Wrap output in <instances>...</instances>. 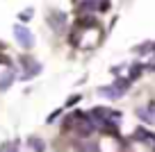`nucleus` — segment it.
Masks as SVG:
<instances>
[{
  "label": "nucleus",
  "instance_id": "7ed1b4c3",
  "mask_svg": "<svg viewBox=\"0 0 155 152\" xmlns=\"http://www.w3.org/2000/svg\"><path fill=\"white\" fill-rule=\"evenodd\" d=\"M21 64L28 68V71L23 73V77H21V80H30V77H34L37 73H41V64H37L34 59H30V57H21Z\"/></svg>",
  "mask_w": 155,
  "mask_h": 152
},
{
  "label": "nucleus",
  "instance_id": "f257e3e1",
  "mask_svg": "<svg viewBox=\"0 0 155 152\" xmlns=\"http://www.w3.org/2000/svg\"><path fill=\"white\" fill-rule=\"evenodd\" d=\"M130 84H132L130 77H121V80H114V84H112V86H101L98 93L105 95L107 100H119V98H123V93L128 91V86H130Z\"/></svg>",
  "mask_w": 155,
  "mask_h": 152
},
{
  "label": "nucleus",
  "instance_id": "1a4fd4ad",
  "mask_svg": "<svg viewBox=\"0 0 155 152\" xmlns=\"http://www.w3.org/2000/svg\"><path fill=\"white\" fill-rule=\"evenodd\" d=\"M137 116H139L144 123H150V125H155V114L153 111H148V109H137Z\"/></svg>",
  "mask_w": 155,
  "mask_h": 152
},
{
  "label": "nucleus",
  "instance_id": "0eeeda50",
  "mask_svg": "<svg viewBox=\"0 0 155 152\" xmlns=\"http://www.w3.org/2000/svg\"><path fill=\"white\" fill-rule=\"evenodd\" d=\"M12 82H14V71H12V68H9V71H7L5 75L0 77V91L9 89V86H12Z\"/></svg>",
  "mask_w": 155,
  "mask_h": 152
},
{
  "label": "nucleus",
  "instance_id": "6e6552de",
  "mask_svg": "<svg viewBox=\"0 0 155 152\" xmlns=\"http://www.w3.org/2000/svg\"><path fill=\"white\" fill-rule=\"evenodd\" d=\"M28 145L32 147L34 152H44V150H46V143L41 141V138H37V136H30V138H28Z\"/></svg>",
  "mask_w": 155,
  "mask_h": 152
},
{
  "label": "nucleus",
  "instance_id": "423d86ee",
  "mask_svg": "<svg viewBox=\"0 0 155 152\" xmlns=\"http://www.w3.org/2000/svg\"><path fill=\"white\" fill-rule=\"evenodd\" d=\"M135 138L137 141H146V143H155V134H150L148 129H144V127L135 129Z\"/></svg>",
  "mask_w": 155,
  "mask_h": 152
},
{
  "label": "nucleus",
  "instance_id": "9d476101",
  "mask_svg": "<svg viewBox=\"0 0 155 152\" xmlns=\"http://www.w3.org/2000/svg\"><path fill=\"white\" fill-rule=\"evenodd\" d=\"M18 150V141H7L0 145V152H16Z\"/></svg>",
  "mask_w": 155,
  "mask_h": 152
},
{
  "label": "nucleus",
  "instance_id": "ddd939ff",
  "mask_svg": "<svg viewBox=\"0 0 155 152\" xmlns=\"http://www.w3.org/2000/svg\"><path fill=\"white\" fill-rule=\"evenodd\" d=\"M98 9H101V11H107V9H110V0H101V2H98Z\"/></svg>",
  "mask_w": 155,
  "mask_h": 152
},
{
  "label": "nucleus",
  "instance_id": "20e7f679",
  "mask_svg": "<svg viewBox=\"0 0 155 152\" xmlns=\"http://www.w3.org/2000/svg\"><path fill=\"white\" fill-rule=\"evenodd\" d=\"M48 23L53 25V30H62L64 25H66V16H64L62 11H50L48 14Z\"/></svg>",
  "mask_w": 155,
  "mask_h": 152
},
{
  "label": "nucleus",
  "instance_id": "4468645a",
  "mask_svg": "<svg viewBox=\"0 0 155 152\" xmlns=\"http://www.w3.org/2000/svg\"><path fill=\"white\" fill-rule=\"evenodd\" d=\"M80 98H82V95H71L66 105H68V107H73V105H75V102H80Z\"/></svg>",
  "mask_w": 155,
  "mask_h": 152
},
{
  "label": "nucleus",
  "instance_id": "9b49d317",
  "mask_svg": "<svg viewBox=\"0 0 155 152\" xmlns=\"http://www.w3.org/2000/svg\"><path fill=\"white\" fill-rule=\"evenodd\" d=\"M78 150L80 152H98V145H94V143H78Z\"/></svg>",
  "mask_w": 155,
  "mask_h": 152
},
{
  "label": "nucleus",
  "instance_id": "39448f33",
  "mask_svg": "<svg viewBox=\"0 0 155 152\" xmlns=\"http://www.w3.org/2000/svg\"><path fill=\"white\" fill-rule=\"evenodd\" d=\"M91 11H96V0H82V2L78 5V16L91 14Z\"/></svg>",
  "mask_w": 155,
  "mask_h": 152
},
{
  "label": "nucleus",
  "instance_id": "2eb2a0df",
  "mask_svg": "<svg viewBox=\"0 0 155 152\" xmlns=\"http://www.w3.org/2000/svg\"><path fill=\"white\" fill-rule=\"evenodd\" d=\"M30 16H32V9H28L25 14H21V21H30Z\"/></svg>",
  "mask_w": 155,
  "mask_h": 152
},
{
  "label": "nucleus",
  "instance_id": "f8f14e48",
  "mask_svg": "<svg viewBox=\"0 0 155 152\" xmlns=\"http://www.w3.org/2000/svg\"><path fill=\"white\" fill-rule=\"evenodd\" d=\"M141 71H144V68H141V64H135V68H130V80L135 82L137 77L141 75Z\"/></svg>",
  "mask_w": 155,
  "mask_h": 152
},
{
  "label": "nucleus",
  "instance_id": "f03ea898",
  "mask_svg": "<svg viewBox=\"0 0 155 152\" xmlns=\"http://www.w3.org/2000/svg\"><path fill=\"white\" fill-rule=\"evenodd\" d=\"M14 36H16V41H18L25 50H30V48L34 46V34L30 32L25 25H14Z\"/></svg>",
  "mask_w": 155,
  "mask_h": 152
},
{
  "label": "nucleus",
  "instance_id": "dca6fc26",
  "mask_svg": "<svg viewBox=\"0 0 155 152\" xmlns=\"http://www.w3.org/2000/svg\"><path fill=\"white\" fill-rule=\"evenodd\" d=\"M146 109H148V111H153V114H155V100H150L148 105H146Z\"/></svg>",
  "mask_w": 155,
  "mask_h": 152
}]
</instances>
